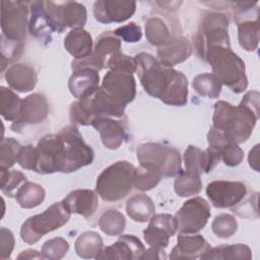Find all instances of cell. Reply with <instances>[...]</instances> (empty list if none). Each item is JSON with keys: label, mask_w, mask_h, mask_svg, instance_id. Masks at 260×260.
Here are the masks:
<instances>
[{"label": "cell", "mask_w": 260, "mask_h": 260, "mask_svg": "<svg viewBox=\"0 0 260 260\" xmlns=\"http://www.w3.org/2000/svg\"><path fill=\"white\" fill-rule=\"evenodd\" d=\"M36 148L35 172L44 175L75 172L90 165L94 157L92 148L72 125L62 128L58 133L44 136Z\"/></svg>", "instance_id": "6da1fadb"}, {"label": "cell", "mask_w": 260, "mask_h": 260, "mask_svg": "<svg viewBox=\"0 0 260 260\" xmlns=\"http://www.w3.org/2000/svg\"><path fill=\"white\" fill-rule=\"evenodd\" d=\"M18 259H41V258H44L43 255L41 253H39L37 250H31V249H28V250H24L22 251L18 256H17Z\"/></svg>", "instance_id": "816d5d0a"}, {"label": "cell", "mask_w": 260, "mask_h": 260, "mask_svg": "<svg viewBox=\"0 0 260 260\" xmlns=\"http://www.w3.org/2000/svg\"><path fill=\"white\" fill-rule=\"evenodd\" d=\"M64 205L71 213L90 217L99 207L98 193L88 189L71 191L63 200Z\"/></svg>", "instance_id": "cb8c5ba5"}, {"label": "cell", "mask_w": 260, "mask_h": 260, "mask_svg": "<svg viewBox=\"0 0 260 260\" xmlns=\"http://www.w3.org/2000/svg\"><path fill=\"white\" fill-rule=\"evenodd\" d=\"M99 71L92 68H80L73 70L68 81L71 94L77 100L91 95L100 86Z\"/></svg>", "instance_id": "44dd1931"}, {"label": "cell", "mask_w": 260, "mask_h": 260, "mask_svg": "<svg viewBox=\"0 0 260 260\" xmlns=\"http://www.w3.org/2000/svg\"><path fill=\"white\" fill-rule=\"evenodd\" d=\"M221 82L213 73H201L197 75L192 82L195 91L201 96L216 99L221 91Z\"/></svg>", "instance_id": "d6a6232c"}, {"label": "cell", "mask_w": 260, "mask_h": 260, "mask_svg": "<svg viewBox=\"0 0 260 260\" xmlns=\"http://www.w3.org/2000/svg\"><path fill=\"white\" fill-rule=\"evenodd\" d=\"M175 192L181 197H190L198 194L202 189L200 176L189 172H181L174 183Z\"/></svg>", "instance_id": "e575fe53"}, {"label": "cell", "mask_w": 260, "mask_h": 260, "mask_svg": "<svg viewBox=\"0 0 260 260\" xmlns=\"http://www.w3.org/2000/svg\"><path fill=\"white\" fill-rule=\"evenodd\" d=\"M174 217L180 233L196 234L206 225L210 217V207L205 199L194 197L184 202Z\"/></svg>", "instance_id": "9c48e42d"}, {"label": "cell", "mask_w": 260, "mask_h": 260, "mask_svg": "<svg viewBox=\"0 0 260 260\" xmlns=\"http://www.w3.org/2000/svg\"><path fill=\"white\" fill-rule=\"evenodd\" d=\"M114 32L118 38H121L124 42L127 43L139 42L142 37L141 27L135 22H130L126 25L120 26Z\"/></svg>", "instance_id": "bcb514c9"}, {"label": "cell", "mask_w": 260, "mask_h": 260, "mask_svg": "<svg viewBox=\"0 0 260 260\" xmlns=\"http://www.w3.org/2000/svg\"><path fill=\"white\" fill-rule=\"evenodd\" d=\"M49 113V105L45 95L35 92L22 100L18 118L12 123L11 130L20 132L26 125L43 122Z\"/></svg>", "instance_id": "9a60e30c"}, {"label": "cell", "mask_w": 260, "mask_h": 260, "mask_svg": "<svg viewBox=\"0 0 260 260\" xmlns=\"http://www.w3.org/2000/svg\"><path fill=\"white\" fill-rule=\"evenodd\" d=\"M167 256L165 254V251L156 250L153 248H150L148 250H145L141 259H166Z\"/></svg>", "instance_id": "f907efd6"}, {"label": "cell", "mask_w": 260, "mask_h": 260, "mask_svg": "<svg viewBox=\"0 0 260 260\" xmlns=\"http://www.w3.org/2000/svg\"><path fill=\"white\" fill-rule=\"evenodd\" d=\"M220 158L226 166L236 167L242 162L244 152L239 144L229 143L220 150Z\"/></svg>", "instance_id": "f6af8a7d"}, {"label": "cell", "mask_w": 260, "mask_h": 260, "mask_svg": "<svg viewBox=\"0 0 260 260\" xmlns=\"http://www.w3.org/2000/svg\"><path fill=\"white\" fill-rule=\"evenodd\" d=\"M21 145L12 137L2 138L0 144V169H9L16 161Z\"/></svg>", "instance_id": "f35d334b"}, {"label": "cell", "mask_w": 260, "mask_h": 260, "mask_svg": "<svg viewBox=\"0 0 260 260\" xmlns=\"http://www.w3.org/2000/svg\"><path fill=\"white\" fill-rule=\"evenodd\" d=\"M249 165L256 172H259V144H256L249 152Z\"/></svg>", "instance_id": "681fc988"}, {"label": "cell", "mask_w": 260, "mask_h": 260, "mask_svg": "<svg viewBox=\"0 0 260 260\" xmlns=\"http://www.w3.org/2000/svg\"><path fill=\"white\" fill-rule=\"evenodd\" d=\"M238 38L241 47L248 51H255L259 43V21L247 20L238 24Z\"/></svg>", "instance_id": "836d02e7"}, {"label": "cell", "mask_w": 260, "mask_h": 260, "mask_svg": "<svg viewBox=\"0 0 260 260\" xmlns=\"http://www.w3.org/2000/svg\"><path fill=\"white\" fill-rule=\"evenodd\" d=\"M229 19L221 13L206 14L195 38L198 55L204 59L206 50L212 46H231L228 34Z\"/></svg>", "instance_id": "ba28073f"}, {"label": "cell", "mask_w": 260, "mask_h": 260, "mask_svg": "<svg viewBox=\"0 0 260 260\" xmlns=\"http://www.w3.org/2000/svg\"><path fill=\"white\" fill-rule=\"evenodd\" d=\"M258 119L259 112L243 103L235 107L218 101L214 105L212 126L221 131L230 142L240 144L249 139Z\"/></svg>", "instance_id": "3957f363"}, {"label": "cell", "mask_w": 260, "mask_h": 260, "mask_svg": "<svg viewBox=\"0 0 260 260\" xmlns=\"http://www.w3.org/2000/svg\"><path fill=\"white\" fill-rule=\"evenodd\" d=\"M145 37L151 45L157 47H161L171 39L167 24L158 17H150L146 20Z\"/></svg>", "instance_id": "d590c367"}, {"label": "cell", "mask_w": 260, "mask_h": 260, "mask_svg": "<svg viewBox=\"0 0 260 260\" xmlns=\"http://www.w3.org/2000/svg\"><path fill=\"white\" fill-rule=\"evenodd\" d=\"M15 199L20 207L29 209L39 206L45 199V189L37 183L24 182L15 192Z\"/></svg>", "instance_id": "f1b7e54d"}, {"label": "cell", "mask_w": 260, "mask_h": 260, "mask_svg": "<svg viewBox=\"0 0 260 260\" xmlns=\"http://www.w3.org/2000/svg\"><path fill=\"white\" fill-rule=\"evenodd\" d=\"M0 174L1 191L9 197L15 195L14 191L18 189L24 182H26V177L21 172L16 170L9 171L7 169H0Z\"/></svg>", "instance_id": "60d3db41"}, {"label": "cell", "mask_w": 260, "mask_h": 260, "mask_svg": "<svg viewBox=\"0 0 260 260\" xmlns=\"http://www.w3.org/2000/svg\"><path fill=\"white\" fill-rule=\"evenodd\" d=\"M126 225L125 216L116 209L106 210L99 218L100 229L108 236H119Z\"/></svg>", "instance_id": "8d00e7d4"}, {"label": "cell", "mask_w": 260, "mask_h": 260, "mask_svg": "<svg viewBox=\"0 0 260 260\" xmlns=\"http://www.w3.org/2000/svg\"><path fill=\"white\" fill-rule=\"evenodd\" d=\"M136 72L144 90L170 106H184L188 100L187 77L173 67H168L148 53L135 57Z\"/></svg>", "instance_id": "7a4b0ae2"}, {"label": "cell", "mask_w": 260, "mask_h": 260, "mask_svg": "<svg viewBox=\"0 0 260 260\" xmlns=\"http://www.w3.org/2000/svg\"><path fill=\"white\" fill-rule=\"evenodd\" d=\"M135 10V1L99 0L93 4L94 18L101 23L123 22L129 19Z\"/></svg>", "instance_id": "2e32d148"}, {"label": "cell", "mask_w": 260, "mask_h": 260, "mask_svg": "<svg viewBox=\"0 0 260 260\" xmlns=\"http://www.w3.org/2000/svg\"><path fill=\"white\" fill-rule=\"evenodd\" d=\"M76 254L84 259L96 258L100 252L103 250V240L101 236L95 232H84L75 241Z\"/></svg>", "instance_id": "4dcf8cb0"}, {"label": "cell", "mask_w": 260, "mask_h": 260, "mask_svg": "<svg viewBox=\"0 0 260 260\" xmlns=\"http://www.w3.org/2000/svg\"><path fill=\"white\" fill-rule=\"evenodd\" d=\"M221 84L230 87L234 92H243L248 86L244 61L233 52L231 46L209 47L204 55Z\"/></svg>", "instance_id": "277c9868"}, {"label": "cell", "mask_w": 260, "mask_h": 260, "mask_svg": "<svg viewBox=\"0 0 260 260\" xmlns=\"http://www.w3.org/2000/svg\"><path fill=\"white\" fill-rule=\"evenodd\" d=\"M145 248L133 235H122L113 245L104 247L95 259H141Z\"/></svg>", "instance_id": "e0dca14e"}, {"label": "cell", "mask_w": 260, "mask_h": 260, "mask_svg": "<svg viewBox=\"0 0 260 260\" xmlns=\"http://www.w3.org/2000/svg\"><path fill=\"white\" fill-rule=\"evenodd\" d=\"M211 229L216 237L220 239H229L237 232L238 222L233 215L221 213L214 217Z\"/></svg>", "instance_id": "ab89813d"}, {"label": "cell", "mask_w": 260, "mask_h": 260, "mask_svg": "<svg viewBox=\"0 0 260 260\" xmlns=\"http://www.w3.org/2000/svg\"><path fill=\"white\" fill-rule=\"evenodd\" d=\"M91 125L100 133L105 147L117 149L123 144L126 133L121 121L112 117H98L92 121Z\"/></svg>", "instance_id": "603a6c76"}, {"label": "cell", "mask_w": 260, "mask_h": 260, "mask_svg": "<svg viewBox=\"0 0 260 260\" xmlns=\"http://www.w3.org/2000/svg\"><path fill=\"white\" fill-rule=\"evenodd\" d=\"M135 167L125 160L114 162L106 168L98 177L95 191L108 202L124 199L134 186Z\"/></svg>", "instance_id": "5b68a950"}, {"label": "cell", "mask_w": 260, "mask_h": 260, "mask_svg": "<svg viewBox=\"0 0 260 260\" xmlns=\"http://www.w3.org/2000/svg\"><path fill=\"white\" fill-rule=\"evenodd\" d=\"M252 258V253L250 248L244 244H236L230 246H219L215 248H210L207 252H205L201 259H219V260H226V259H236V260H243L247 259L250 260Z\"/></svg>", "instance_id": "f546056e"}, {"label": "cell", "mask_w": 260, "mask_h": 260, "mask_svg": "<svg viewBox=\"0 0 260 260\" xmlns=\"http://www.w3.org/2000/svg\"><path fill=\"white\" fill-rule=\"evenodd\" d=\"M28 29L31 36L41 41L50 42L52 32L56 31L46 9L45 1H35L30 5Z\"/></svg>", "instance_id": "d4e9b609"}, {"label": "cell", "mask_w": 260, "mask_h": 260, "mask_svg": "<svg viewBox=\"0 0 260 260\" xmlns=\"http://www.w3.org/2000/svg\"><path fill=\"white\" fill-rule=\"evenodd\" d=\"M184 162L186 172L197 174L209 173L220 160V154L217 150L208 147L204 151L200 148L189 145L184 152Z\"/></svg>", "instance_id": "d6986e66"}, {"label": "cell", "mask_w": 260, "mask_h": 260, "mask_svg": "<svg viewBox=\"0 0 260 260\" xmlns=\"http://www.w3.org/2000/svg\"><path fill=\"white\" fill-rule=\"evenodd\" d=\"M22 51V42L9 40L3 35H1V65L2 70L6 63L17 59Z\"/></svg>", "instance_id": "7bdbcfd3"}, {"label": "cell", "mask_w": 260, "mask_h": 260, "mask_svg": "<svg viewBox=\"0 0 260 260\" xmlns=\"http://www.w3.org/2000/svg\"><path fill=\"white\" fill-rule=\"evenodd\" d=\"M154 203L146 194H136L127 200L126 212L134 221H149L154 215Z\"/></svg>", "instance_id": "83f0119b"}, {"label": "cell", "mask_w": 260, "mask_h": 260, "mask_svg": "<svg viewBox=\"0 0 260 260\" xmlns=\"http://www.w3.org/2000/svg\"><path fill=\"white\" fill-rule=\"evenodd\" d=\"M136 156L139 165L157 171L162 177H175L182 172L181 155L174 147L148 142L138 146Z\"/></svg>", "instance_id": "52a82bcc"}, {"label": "cell", "mask_w": 260, "mask_h": 260, "mask_svg": "<svg viewBox=\"0 0 260 260\" xmlns=\"http://www.w3.org/2000/svg\"><path fill=\"white\" fill-rule=\"evenodd\" d=\"M22 100L10 88L0 87V112L6 121L14 122L20 112Z\"/></svg>", "instance_id": "1f68e13d"}, {"label": "cell", "mask_w": 260, "mask_h": 260, "mask_svg": "<svg viewBox=\"0 0 260 260\" xmlns=\"http://www.w3.org/2000/svg\"><path fill=\"white\" fill-rule=\"evenodd\" d=\"M192 54V46L184 37L171 38L168 43L158 47L157 60L168 67H173L187 60Z\"/></svg>", "instance_id": "7402d4cb"}, {"label": "cell", "mask_w": 260, "mask_h": 260, "mask_svg": "<svg viewBox=\"0 0 260 260\" xmlns=\"http://www.w3.org/2000/svg\"><path fill=\"white\" fill-rule=\"evenodd\" d=\"M121 41L114 31H106L102 34L95 42L92 54L82 60H74L72 62V70L80 68H92L102 70L107 67L109 57L117 52H120Z\"/></svg>", "instance_id": "8fae6325"}, {"label": "cell", "mask_w": 260, "mask_h": 260, "mask_svg": "<svg viewBox=\"0 0 260 260\" xmlns=\"http://www.w3.org/2000/svg\"><path fill=\"white\" fill-rule=\"evenodd\" d=\"M17 162L22 169L35 171L37 164V148L30 144L21 146Z\"/></svg>", "instance_id": "7dc6e473"}, {"label": "cell", "mask_w": 260, "mask_h": 260, "mask_svg": "<svg viewBox=\"0 0 260 260\" xmlns=\"http://www.w3.org/2000/svg\"><path fill=\"white\" fill-rule=\"evenodd\" d=\"M28 9L25 2H1V28L2 35L9 40L19 41L25 38Z\"/></svg>", "instance_id": "30bf717a"}, {"label": "cell", "mask_w": 260, "mask_h": 260, "mask_svg": "<svg viewBox=\"0 0 260 260\" xmlns=\"http://www.w3.org/2000/svg\"><path fill=\"white\" fill-rule=\"evenodd\" d=\"M209 249L208 242L201 235L180 233L177 239V245L173 248L170 258L193 260L201 258Z\"/></svg>", "instance_id": "ffe728a7"}, {"label": "cell", "mask_w": 260, "mask_h": 260, "mask_svg": "<svg viewBox=\"0 0 260 260\" xmlns=\"http://www.w3.org/2000/svg\"><path fill=\"white\" fill-rule=\"evenodd\" d=\"M86 8L83 4L75 1L56 2L54 16L60 32L67 27L82 28L86 22Z\"/></svg>", "instance_id": "ac0fdd59"}, {"label": "cell", "mask_w": 260, "mask_h": 260, "mask_svg": "<svg viewBox=\"0 0 260 260\" xmlns=\"http://www.w3.org/2000/svg\"><path fill=\"white\" fill-rule=\"evenodd\" d=\"M5 80L10 88L19 92H27L35 88L38 75L35 68L29 65L14 64L7 68Z\"/></svg>", "instance_id": "484cf974"}, {"label": "cell", "mask_w": 260, "mask_h": 260, "mask_svg": "<svg viewBox=\"0 0 260 260\" xmlns=\"http://www.w3.org/2000/svg\"><path fill=\"white\" fill-rule=\"evenodd\" d=\"M107 67L110 70H121L133 74L136 72L135 59L123 54L121 51L111 55L107 61Z\"/></svg>", "instance_id": "ee69618b"}, {"label": "cell", "mask_w": 260, "mask_h": 260, "mask_svg": "<svg viewBox=\"0 0 260 260\" xmlns=\"http://www.w3.org/2000/svg\"><path fill=\"white\" fill-rule=\"evenodd\" d=\"M177 222L174 216L167 213L154 214L148 226L143 231L146 244L153 249L165 251L168 247L170 238L177 232Z\"/></svg>", "instance_id": "5bb4252c"}, {"label": "cell", "mask_w": 260, "mask_h": 260, "mask_svg": "<svg viewBox=\"0 0 260 260\" xmlns=\"http://www.w3.org/2000/svg\"><path fill=\"white\" fill-rule=\"evenodd\" d=\"M69 250L68 242L63 238H54L44 243L42 247V255L46 259L60 260Z\"/></svg>", "instance_id": "b9f144b4"}, {"label": "cell", "mask_w": 260, "mask_h": 260, "mask_svg": "<svg viewBox=\"0 0 260 260\" xmlns=\"http://www.w3.org/2000/svg\"><path fill=\"white\" fill-rule=\"evenodd\" d=\"M71 212L66 208L63 201L55 202L40 214L28 217L21 225V240L32 245L43 236L60 229L69 220Z\"/></svg>", "instance_id": "8992f818"}, {"label": "cell", "mask_w": 260, "mask_h": 260, "mask_svg": "<svg viewBox=\"0 0 260 260\" xmlns=\"http://www.w3.org/2000/svg\"><path fill=\"white\" fill-rule=\"evenodd\" d=\"M206 195L216 208L238 205L247 194V187L239 181H212L206 187Z\"/></svg>", "instance_id": "7c38bea8"}, {"label": "cell", "mask_w": 260, "mask_h": 260, "mask_svg": "<svg viewBox=\"0 0 260 260\" xmlns=\"http://www.w3.org/2000/svg\"><path fill=\"white\" fill-rule=\"evenodd\" d=\"M64 47L75 60L85 59L93 51L91 36L83 28L71 29L64 39Z\"/></svg>", "instance_id": "4316f807"}, {"label": "cell", "mask_w": 260, "mask_h": 260, "mask_svg": "<svg viewBox=\"0 0 260 260\" xmlns=\"http://www.w3.org/2000/svg\"><path fill=\"white\" fill-rule=\"evenodd\" d=\"M162 176L157 171L139 165L135 168L134 187L140 191H148L154 188L161 180Z\"/></svg>", "instance_id": "74e56055"}, {"label": "cell", "mask_w": 260, "mask_h": 260, "mask_svg": "<svg viewBox=\"0 0 260 260\" xmlns=\"http://www.w3.org/2000/svg\"><path fill=\"white\" fill-rule=\"evenodd\" d=\"M113 99L125 107L136 94V83L133 74L121 70H110L103 78L101 85Z\"/></svg>", "instance_id": "4fadbf2b"}, {"label": "cell", "mask_w": 260, "mask_h": 260, "mask_svg": "<svg viewBox=\"0 0 260 260\" xmlns=\"http://www.w3.org/2000/svg\"><path fill=\"white\" fill-rule=\"evenodd\" d=\"M14 236L12 232L4 226L0 229V251L1 260H6L10 258V255L14 248Z\"/></svg>", "instance_id": "c3c4849f"}]
</instances>
